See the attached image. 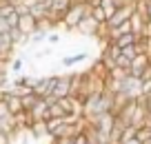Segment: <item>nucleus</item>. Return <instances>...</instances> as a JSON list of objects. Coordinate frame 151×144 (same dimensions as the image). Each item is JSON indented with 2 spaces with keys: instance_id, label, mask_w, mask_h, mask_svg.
<instances>
[{
  "instance_id": "nucleus-6",
  "label": "nucleus",
  "mask_w": 151,
  "mask_h": 144,
  "mask_svg": "<svg viewBox=\"0 0 151 144\" xmlns=\"http://www.w3.org/2000/svg\"><path fill=\"white\" fill-rule=\"evenodd\" d=\"M53 95H56V98L71 95V73L58 75V82H56V89H53Z\"/></svg>"
},
{
  "instance_id": "nucleus-13",
  "label": "nucleus",
  "mask_w": 151,
  "mask_h": 144,
  "mask_svg": "<svg viewBox=\"0 0 151 144\" xmlns=\"http://www.w3.org/2000/svg\"><path fill=\"white\" fill-rule=\"evenodd\" d=\"M136 40H138L136 33H122V36L116 38V42H118L120 49H122V47H129V44H136Z\"/></svg>"
},
{
  "instance_id": "nucleus-11",
  "label": "nucleus",
  "mask_w": 151,
  "mask_h": 144,
  "mask_svg": "<svg viewBox=\"0 0 151 144\" xmlns=\"http://www.w3.org/2000/svg\"><path fill=\"white\" fill-rule=\"evenodd\" d=\"M89 16L96 20V22H100V24H102V22H107V11H104V7H102V5L91 7V9H89Z\"/></svg>"
},
{
  "instance_id": "nucleus-14",
  "label": "nucleus",
  "mask_w": 151,
  "mask_h": 144,
  "mask_svg": "<svg viewBox=\"0 0 151 144\" xmlns=\"http://www.w3.org/2000/svg\"><path fill=\"white\" fill-rule=\"evenodd\" d=\"M49 117H69V113L65 111V107H62L60 102H56V104L49 107ZM49 117H47V120H49Z\"/></svg>"
},
{
  "instance_id": "nucleus-19",
  "label": "nucleus",
  "mask_w": 151,
  "mask_h": 144,
  "mask_svg": "<svg viewBox=\"0 0 151 144\" xmlns=\"http://www.w3.org/2000/svg\"><path fill=\"white\" fill-rule=\"evenodd\" d=\"M7 20H9L11 29H14V27H18V24H20V11H18V9H16V11H11V14H9V18H7Z\"/></svg>"
},
{
  "instance_id": "nucleus-9",
  "label": "nucleus",
  "mask_w": 151,
  "mask_h": 144,
  "mask_svg": "<svg viewBox=\"0 0 151 144\" xmlns=\"http://www.w3.org/2000/svg\"><path fill=\"white\" fill-rule=\"evenodd\" d=\"M42 100V95H38L36 91H31V93H27V95H22V107H24V111H29L31 113L33 109L38 107V102Z\"/></svg>"
},
{
  "instance_id": "nucleus-26",
  "label": "nucleus",
  "mask_w": 151,
  "mask_h": 144,
  "mask_svg": "<svg viewBox=\"0 0 151 144\" xmlns=\"http://www.w3.org/2000/svg\"><path fill=\"white\" fill-rule=\"evenodd\" d=\"M47 56H51V49H42V51L36 53V58H47Z\"/></svg>"
},
{
  "instance_id": "nucleus-10",
  "label": "nucleus",
  "mask_w": 151,
  "mask_h": 144,
  "mask_svg": "<svg viewBox=\"0 0 151 144\" xmlns=\"http://www.w3.org/2000/svg\"><path fill=\"white\" fill-rule=\"evenodd\" d=\"M31 115H33V120H47L49 117V104L45 102V98L38 102V107L31 111Z\"/></svg>"
},
{
  "instance_id": "nucleus-12",
  "label": "nucleus",
  "mask_w": 151,
  "mask_h": 144,
  "mask_svg": "<svg viewBox=\"0 0 151 144\" xmlns=\"http://www.w3.org/2000/svg\"><path fill=\"white\" fill-rule=\"evenodd\" d=\"M85 60H87V51H80V53H76V56L62 58V67H73V64H80Z\"/></svg>"
},
{
  "instance_id": "nucleus-7",
  "label": "nucleus",
  "mask_w": 151,
  "mask_h": 144,
  "mask_svg": "<svg viewBox=\"0 0 151 144\" xmlns=\"http://www.w3.org/2000/svg\"><path fill=\"white\" fill-rule=\"evenodd\" d=\"M20 29H22L27 36H31L33 31L38 29V20L33 18V14L31 11H27V14H20V24H18Z\"/></svg>"
},
{
  "instance_id": "nucleus-3",
  "label": "nucleus",
  "mask_w": 151,
  "mask_h": 144,
  "mask_svg": "<svg viewBox=\"0 0 151 144\" xmlns=\"http://www.w3.org/2000/svg\"><path fill=\"white\" fill-rule=\"evenodd\" d=\"M98 29H100V22H96V20L91 18L89 14H87L85 18L80 20V24H78V29H76V31H78V33H82V36L98 38Z\"/></svg>"
},
{
  "instance_id": "nucleus-8",
  "label": "nucleus",
  "mask_w": 151,
  "mask_h": 144,
  "mask_svg": "<svg viewBox=\"0 0 151 144\" xmlns=\"http://www.w3.org/2000/svg\"><path fill=\"white\" fill-rule=\"evenodd\" d=\"M29 133H31L33 140L51 138V133H49V126H47V120H36V122H33V126L29 129Z\"/></svg>"
},
{
  "instance_id": "nucleus-1",
  "label": "nucleus",
  "mask_w": 151,
  "mask_h": 144,
  "mask_svg": "<svg viewBox=\"0 0 151 144\" xmlns=\"http://www.w3.org/2000/svg\"><path fill=\"white\" fill-rule=\"evenodd\" d=\"M89 9H91V7L87 5L85 0H76L73 7L67 11V18H65L62 29H65V31H76V29H78V24H80V20L89 14Z\"/></svg>"
},
{
  "instance_id": "nucleus-22",
  "label": "nucleus",
  "mask_w": 151,
  "mask_h": 144,
  "mask_svg": "<svg viewBox=\"0 0 151 144\" xmlns=\"http://www.w3.org/2000/svg\"><path fill=\"white\" fill-rule=\"evenodd\" d=\"M53 144H73V135H67V138H56L51 140Z\"/></svg>"
},
{
  "instance_id": "nucleus-25",
  "label": "nucleus",
  "mask_w": 151,
  "mask_h": 144,
  "mask_svg": "<svg viewBox=\"0 0 151 144\" xmlns=\"http://www.w3.org/2000/svg\"><path fill=\"white\" fill-rule=\"evenodd\" d=\"M142 36L151 38V20H147V24H145V31H142Z\"/></svg>"
},
{
  "instance_id": "nucleus-18",
  "label": "nucleus",
  "mask_w": 151,
  "mask_h": 144,
  "mask_svg": "<svg viewBox=\"0 0 151 144\" xmlns=\"http://www.w3.org/2000/svg\"><path fill=\"white\" fill-rule=\"evenodd\" d=\"M122 53L129 58V60H133V58L138 56V47L136 44H129V47H122Z\"/></svg>"
},
{
  "instance_id": "nucleus-23",
  "label": "nucleus",
  "mask_w": 151,
  "mask_h": 144,
  "mask_svg": "<svg viewBox=\"0 0 151 144\" xmlns=\"http://www.w3.org/2000/svg\"><path fill=\"white\" fill-rule=\"evenodd\" d=\"M145 16L147 20H151V0H145Z\"/></svg>"
},
{
  "instance_id": "nucleus-20",
  "label": "nucleus",
  "mask_w": 151,
  "mask_h": 144,
  "mask_svg": "<svg viewBox=\"0 0 151 144\" xmlns=\"http://www.w3.org/2000/svg\"><path fill=\"white\" fill-rule=\"evenodd\" d=\"M9 31H11V24H9V20L0 16V33H9Z\"/></svg>"
},
{
  "instance_id": "nucleus-24",
  "label": "nucleus",
  "mask_w": 151,
  "mask_h": 144,
  "mask_svg": "<svg viewBox=\"0 0 151 144\" xmlns=\"http://www.w3.org/2000/svg\"><path fill=\"white\" fill-rule=\"evenodd\" d=\"M58 40H60V36H58V33H49V36H47V42H49V44H56Z\"/></svg>"
},
{
  "instance_id": "nucleus-21",
  "label": "nucleus",
  "mask_w": 151,
  "mask_h": 144,
  "mask_svg": "<svg viewBox=\"0 0 151 144\" xmlns=\"http://www.w3.org/2000/svg\"><path fill=\"white\" fill-rule=\"evenodd\" d=\"M0 144H14V135L5 133V131H0Z\"/></svg>"
},
{
  "instance_id": "nucleus-17",
  "label": "nucleus",
  "mask_w": 151,
  "mask_h": 144,
  "mask_svg": "<svg viewBox=\"0 0 151 144\" xmlns=\"http://www.w3.org/2000/svg\"><path fill=\"white\" fill-rule=\"evenodd\" d=\"M113 62H116V67H120V69H127V71L131 69V60H129V58L124 56V53H120V56L116 58Z\"/></svg>"
},
{
  "instance_id": "nucleus-4",
  "label": "nucleus",
  "mask_w": 151,
  "mask_h": 144,
  "mask_svg": "<svg viewBox=\"0 0 151 144\" xmlns=\"http://www.w3.org/2000/svg\"><path fill=\"white\" fill-rule=\"evenodd\" d=\"M149 62H151L149 53H138V56L131 60V69H129V73L136 75V78H142V73H145V69L149 67Z\"/></svg>"
},
{
  "instance_id": "nucleus-5",
  "label": "nucleus",
  "mask_w": 151,
  "mask_h": 144,
  "mask_svg": "<svg viewBox=\"0 0 151 144\" xmlns=\"http://www.w3.org/2000/svg\"><path fill=\"white\" fill-rule=\"evenodd\" d=\"M136 109H138V98H129L127 102L120 107V111L116 113V115L120 117V120H124L127 124H131V120H133V113H136Z\"/></svg>"
},
{
  "instance_id": "nucleus-2",
  "label": "nucleus",
  "mask_w": 151,
  "mask_h": 144,
  "mask_svg": "<svg viewBox=\"0 0 151 144\" xmlns=\"http://www.w3.org/2000/svg\"><path fill=\"white\" fill-rule=\"evenodd\" d=\"M87 120H89L100 133L109 135V133H111V129H113V124H116V113L107 111V113H100V115H91V117H87Z\"/></svg>"
},
{
  "instance_id": "nucleus-16",
  "label": "nucleus",
  "mask_w": 151,
  "mask_h": 144,
  "mask_svg": "<svg viewBox=\"0 0 151 144\" xmlns=\"http://www.w3.org/2000/svg\"><path fill=\"white\" fill-rule=\"evenodd\" d=\"M47 36H49L47 31H42V29H36V31H33L31 36H29V42H31V44H38V42L47 40Z\"/></svg>"
},
{
  "instance_id": "nucleus-27",
  "label": "nucleus",
  "mask_w": 151,
  "mask_h": 144,
  "mask_svg": "<svg viewBox=\"0 0 151 144\" xmlns=\"http://www.w3.org/2000/svg\"><path fill=\"white\" fill-rule=\"evenodd\" d=\"M122 144H142V142H140L138 138H129V140H124Z\"/></svg>"
},
{
  "instance_id": "nucleus-15",
  "label": "nucleus",
  "mask_w": 151,
  "mask_h": 144,
  "mask_svg": "<svg viewBox=\"0 0 151 144\" xmlns=\"http://www.w3.org/2000/svg\"><path fill=\"white\" fill-rule=\"evenodd\" d=\"M22 69H24V60L22 58H14V60L9 62V73H14V75H20L22 73Z\"/></svg>"
}]
</instances>
